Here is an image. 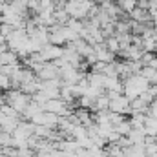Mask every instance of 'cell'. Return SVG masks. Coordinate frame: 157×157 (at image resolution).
<instances>
[{"label":"cell","mask_w":157,"mask_h":157,"mask_svg":"<svg viewBox=\"0 0 157 157\" xmlns=\"http://www.w3.org/2000/svg\"><path fill=\"white\" fill-rule=\"evenodd\" d=\"M2 101H4V104L11 106L18 115H22L26 106L31 102V95H26L20 90H7L6 93H2Z\"/></svg>","instance_id":"1"},{"label":"cell","mask_w":157,"mask_h":157,"mask_svg":"<svg viewBox=\"0 0 157 157\" xmlns=\"http://www.w3.org/2000/svg\"><path fill=\"white\" fill-rule=\"evenodd\" d=\"M0 112H2L4 117H11V119H18V121H20V115H18L11 106H7V104H0Z\"/></svg>","instance_id":"17"},{"label":"cell","mask_w":157,"mask_h":157,"mask_svg":"<svg viewBox=\"0 0 157 157\" xmlns=\"http://www.w3.org/2000/svg\"><path fill=\"white\" fill-rule=\"evenodd\" d=\"M66 26H68L70 29H73L75 33H80V31L84 29V24H82V20H77V18H70V20L66 22Z\"/></svg>","instance_id":"18"},{"label":"cell","mask_w":157,"mask_h":157,"mask_svg":"<svg viewBox=\"0 0 157 157\" xmlns=\"http://www.w3.org/2000/svg\"><path fill=\"white\" fill-rule=\"evenodd\" d=\"M124 157H146L144 144H132V146L124 148Z\"/></svg>","instance_id":"10"},{"label":"cell","mask_w":157,"mask_h":157,"mask_svg":"<svg viewBox=\"0 0 157 157\" xmlns=\"http://www.w3.org/2000/svg\"><path fill=\"white\" fill-rule=\"evenodd\" d=\"M62 53H64V48H59V46H53V44L42 46L39 51L42 62H53L57 59H62Z\"/></svg>","instance_id":"3"},{"label":"cell","mask_w":157,"mask_h":157,"mask_svg":"<svg viewBox=\"0 0 157 157\" xmlns=\"http://www.w3.org/2000/svg\"><path fill=\"white\" fill-rule=\"evenodd\" d=\"M2 157H6V155H2Z\"/></svg>","instance_id":"26"},{"label":"cell","mask_w":157,"mask_h":157,"mask_svg":"<svg viewBox=\"0 0 157 157\" xmlns=\"http://www.w3.org/2000/svg\"><path fill=\"white\" fill-rule=\"evenodd\" d=\"M139 75H141L143 78H146V80L150 82V86L157 82V70H152L150 66H143L141 71H139Z\"/></svg>","instance_id":"11"},{"label":"cell","mask_w":157,"mask_h":157,"mask_svg":"<svg viewBox=\"0 0 157 157\" xmlns=\"http://www.w3.org/2000/svg\"><path fill=\"white\" fill-rule=\"evenodd\" d=\"M7 90H11V78L0 75V91H7Z\"/></svg>","instance_id":"20"},{"label":"cell","mask_w":157,"mask_h":157,"mask_svg":"<svg viewBox=\"0 0 157 157\" xmlns=\"http://www.w3.org/2000/svg\"><path fill=\"white\" fill-rule=\"evenodd\" d=\"M53 18H55V22H57L59 26H66V22L70 20V15H68L64 9H55V11H53Z\"/></svg>","instance_id":"15"},{"label":"cell","mask_w":157,"mask_h":157,"mask_svg":"<svg viewBox=\"0 0 157 157\" xmlns=\"http://www.w3.org/2000/svg\"><path fill=\"white\" fill-rule=\"evenodd\" d=\"M112 113H119V115H130V102L124 95H119L117 99L110 101V108H108Z\"/></svg>","instance_id":"4"},{"label":"cell","mask_w":157,"mask_h":157,"mask_svg":"<svg viewBox=\"0 0 157 157\" xmlns=\"http://www.w3.org/2000/svg\"><path fill=\"white\" fill-rule=\"evenodd\" d=\"M115 4L121 7V11L126 13V15H130L137 7V0H115Z\"/></svg>","instance_id":"12"},{"label":"cell","mask_w":157,"mask_h":157,"mask_svg":"<svg viewBox=\"0 0 157 157\" xmlns=\"http://www.w3.org/2000/svg\"><path fill=\"white\" fill-rule=\"evenodd\" d=\"M104 48L110 51V53H113V55H117L119 51H121V44H119V40L115 37H108V39H104Z\"/></svg>","instance_id":"13"},{"label":"cell","mask_w":157,"mask_h":157,"mask_svg":"<svg viewBox=\"0 0 157 157\" xmlns=\"http://www.w3.org/2000/svg\"><path fill=\"white\" fill-rule=\"evenodd\" d=\"M0 104H4V101H2V91H0Z\"/></svg>","instance_id":"23"},{"label":"cell","mask_w":157,"mask_h":157,"mask_svg":"<svg viewBox=\"0 0 157 157\" xmlns=\"http://www.w3.org/2000/svg\"><path fill=\"white\" fill-rule=\"evenodd\" d=\"M143 132L146 137H157V119L146 115V121L143 124Z\"/></svg>","instance_id":"8"},{"label":"cell","mask_w":157,"mask_h":157,"mask_svg":"<svg viewBox=\"0 0 157 157\" xmlns=\"http://www.w3.org/2000/svg\"><path fill=\"white\" fill-rule=\"evenodd\" d=\"M0 75H2V73H0Z\"/></svg>","instance_id":"28"},{"label":"cell","mask_w":157,"mask_h":157,"mask_svg":"<svg viewBox=\"0 0 157 157\" xmlns=\"http://www.w3.org/2000/svg\"><path fill=\"white\" fill-rule=\"evenodd\" d=\"M42 110L44 112H49V113H55L59 117H68L70 115L66 102L60 101V99H49V101H46V104L42 106Z\"/></svg>","instance_id":"2"},{"label":"cell","mask_w":157,"mask_h":157,"mask_svg":"<svg viewBox=\"0 0 157 157\" xmlns=\"http://www.w3.org/2000/svg\"><path fill=\"white\" fill-rule=\"evenodd\" d=\"M0 66H20V60L15 51L6 49L0 53Z\"/></svg>","instance_id":"6"},{"label":"cell","mask_w":157,"mask_h":157,"mask_svg":"<svg viewBox=\"0 0 157 157\" xmlns=\"http://www.w3.org/2000/svg\"><path fill=\"white\" fill-rule=\"evenodd\" d=\"M18 122H20L18 119H11V117H4V115H0V130L11 135V133L17 130Z\"/></svg>","instance_id":"7"},{"label":"cell","mask_w":157,"mask_h":157,"mask_svg":"<svg viewBox=\"0 0 157 157\" xmlns=\"http://www.w3.org/2000/svg\"><path fill=\"white\" fill-rule=\"evenodd\" d=\"M128 137V141H130V144H143L144 143V132H143V128H132V132L126 135Z\"/></svg>","instance_id":"9"},{"label":"cell","mask_w":157,"mask_h":157,"mask_svg":"<svg viewBox=\"0 0 157 157\" xmlns=\"http://www.w3.org/2000/svg\"><path fill=\"white\" fill-rule=\"evenodd\" d=\"M0 132H2V130H0Z\"/></svg>","instance_id":"27"},{"label":"cell","mask_w":157,"mask_h":157,"mask_svg":"<svg viewBox=\"0 0 157 157\" xmlns=\"http://www.w3.org/2000/svg\"><path fill=\"white\" fill-rule=\"evenodd\" d=\"M4 46H6V39L0 35V48H4Z\"/></svg>","instance_id":"22"},{"label":"cell","mask_w":157,"mask_h":157,"mask_svg":"<svg viewBox=\"0 0 157 157\" xmlns=\"http://www.w3.org/2000/svg\"><path fill=\"white\" fill-rule=\"evenodd\" d=\"M37 80H51V78H60V70L55 68L51 62H46L39 71L35 73Z\"/></svg>","instance_id":"5"},{"label":"cell","mask_w":157,"mask_h":157,"mask_svg":"<svg viewBox=\"0 0 157 157\" xmlns=\"http://www.w3.org/2000/svg\"><path fill=\"white\" fill-rule=\"evenodd\" d=\"M157 11V0H148V13Z\"/></svg>","instance_id":"21"},{"label":"cell","mask_w":157,"mask_h":157,"mask_svg":"<svg viewBox=\"0 0 157 157\" xmlns=\"http://www.w3.org/2000/svg\"><path fill=\"white\" fill-rule=\"evenodd\" d=\"M11 146V135L6 132H0V148H7Z\"/></svg>","instance_id":"19"},{"label":"cell","mask_w":157,"mask_h":157,"mask_svg":"<svg viewBox=\"0 0 157 157\" xmlns=\"http://www.w3.org/2000/svg\"><path fill=\"white\" fill-rule=\"evenodd\" d=\"M6 2H7V0H0V4H6Z\"/></svg>","instance_id":"24"},{"label":"cell","mask_w":157,"mask_h":157,"mask_svg":"<svg viewBox=\"0 0 157 157\" xmlns=\"http://www.w3.org/2000/svg\"><path fill=\"white\" fill-rule=\"evenodd\" d=\"M113 132H117L121 137H126V135L132 132V124H130V121H128V119H124L122 122H119L117 126H113Z\"/></svg>","instance_id":"14"},{"label":"cell","mask_w":157,"mask_h":157,"mask_svg":"<svg viewBox=\"0 0 157 157\" xmlns=\"http://www.w3.org/2000/svg\"><path fill=\"white\" fill-rule=\"evenodd\" d=\"M155 97H157V95L154 93V90H152V88H148L146 91H143V93L139 95V99H141V101H143L144 104H148V106H150V104H152V102L155 101Z\"/></svg>","instance_id":"16"},{"label":"cell","mask_w":157,"mask_h":157,"mask_svg":"<svg viewBox=\"0 0 157 157\" xmlns=\"http://www.w3.org/2000/svg\"><path fill=\"white\" fill-rule=\"evenodd\" d=\"M0 115H2V112H0Z\"/></svg>","instance_id":"25"}]
</instances>
